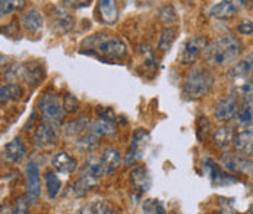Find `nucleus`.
<instances>
[{"mask_svg":"<svg viewBox=\"0 0 253 214\" xmlns=\"http://www.w3.org/2000/svg\"><path fill=\"white\" fill-rule=\"evenodd\" d=\"M242 41L234 36H222L212 40L204 50V59L208 65L222 68L233 66L242 54Z\"/></svg>","mask_w":253,"mask_h":214,"instance_id":"1","label":"nucleus"},{"mask_svg":"<svg viewBox=\"0 0 253 214\" xmlns=\"http://www.w3.org/2000/svg\"><path fill=\"white\" fill-rule=\"evenodd\" d=\"M81 49L86 50V54L104 57L107 60H122L127 54L126 43L122 38L107 33H98L86 37L85 40H82Z\"/></svg>","mask_w":253,"mask_h":214,"instance_id":"2","label":"nucleus"},{"mask_svg":"<svg viewBox=\"0 0 253 214\" xmlns=\"http://www.w3.org/2000/svg\"><path fill=\"white\" fill-rule=\"evenodd\" d=\"M106 175L103 163L100 156H89L85 160V164L82 166V169L79 170V176L73 182L72 185V194L76 198H82L85 197L89 191H92L95 186L100 185L101 178Z\"/></svg>","mask_w":253,"mask_h":214,"instance_id":"3","label":"nucleus"},{"mask_svg":"<svg viewBox=\"0 0 253 214\" xmlns=\"http://www.w3.org/2000/svg\"><path fill=\"white\" fill-rule=\"evenodd\" d=\"M215 84L214 73L205 68H195L187 72L183 81V94L189 100H199L204 99L211 93Z\"/></svg>","mask_w":253,"mask_h":214,"instance_id":"4","label":"nucleus"},{"mask_svg":"<svg viewBox=\"0 0 253 214\" xmlns=\"http://www.w3.org/2000/svg\"><path fill=\"white\" fill-rule=\"evenodd\" d=\"M37 108L42 117V120L56 123L62 126L66 117V111L63 107V100L56 93H44L37 103Z\"/></svg>","mask_w":253,"mask_h":214,"instance_id":"5","label":"nucleus"},{"mask_svg":"<svg viewBox=\"0 0 253 214\" xmlns=\"http://www.w3.org/2000/svg\"><path fill=\"white\" fill-rule=\"evenodd\" d=\"M151 137L149 132L144 128H138L132 132L130 141L127 145V150L125 153V164L127 167H135L142 159H144V151L146 145L149 143Z\"/></svg>","mask_w":253,"mask_h":214,"instance_id":"6","label":"nucleus"},{"mask_svg":"<svg viewBox=\"0 0 253 214\" xmlns=\"http://www.w3.org/2000/svg\"><path fill=\"white\" fill-rule=\"evenodd\" d=\"M59 138H60V126L56 123L42 120L36 126L31 141H33V145L38 150H44V148H50L56 145Z\"/></svg>","mask_w":253,"mask_h":214,"instance_id":"7","label":"nucleus"},{"mask_svg":"<svg viewBox=\"0 0 253 214\" xmlns=\"http://www.w3.org/2000/svg\"><path fill=\"white\" fill-rule=\"evenodd\" d=\"M25 176V197L31 206H37L41 200V173L34 160H30L24 170Z\"/></svg>","mask_w":253,"mask_h":214,"instance_id":"8","label":"nucleus"},{"mask_svg":"<svg viewBox=\"0 0 253 214\" xmlns=\"http://www.w3.org/2000/svg\"><path fill=\"white\" fill-rule=\"evenodd\" d=\"M208 38L204 36H196L187 38L183 46H181L180 52H179V63L183 66H190L193 65L198 57L201 56V53L207 49L208 46Z\"/></svg>","mask_w":253,"mask_h":214,"instance_id":"9","label":"nucleus"},{"mask_svg":"<svg viewBox=\"0 0 253 214\" xmlns=\"http://www.w3.org/2000/svg\"><path fill=\"white\" fill-rule=\"evenodd\" d=\"M240 107V100L236 94L230 93L224 97H221L214 106V119L218 123H231L236 119V114Z\"/></svg>","mask_w":253,"mask_h":214,"instance_id":"10","label":"nucleus"},{"mask_svg":"<svg viewBox=\"0 0 253 214\" xmlns=\"http://www.w3.org/2000/svg\"><path fill=\"white\" fill-rule=\"evenodd\" d=\"M202 169H204V173L210 178L214 186H227V185H233V183L239 182V178L236 175L224 170L218 161L210 159V157L204 159Z\"/></svg>","mask_w":253,"mask_h":214,"instance_id":"11","label":"nucleus"},{"mask_svg":"<svg viewBox=\"0 0 253 214\" xmlns=\"http://www.w3.org/2000/svg\"><path fill=\"white\" fill-rule=\"evenodd\" d=\"M236 132H237V128L231 123L218 125L217 128H214L212 135H211V143L214 145V148L221 153L227 150H233Z\"/></svg>","mask_w":253,"mask_h":214,"instance_id":"12","label":"nucleus"},{"mask_svg":"<svg viewBox=\"0 0 253 214\" xmlns=\"http://www.w3.org/2000/svg\"><path fill=\"white\" fill-rule=\"evenodd\" d=\"M48 19L51 30H54L57 34H68L75 25V18L60 6H54L51 9V12L48 13Z\"/></svg>","mask_w":253,"mask_h":214,"instance_id":"13","label":"nucleus"},{"mask_svg":"<svg viewBox=\"0 0 253 214\" xmlns=\"http://www.w3.org/2000/svg\"><path fill=\"white\" fill-rule=\"evenodd\" d=\"M18 78L28 85H40L45 78V69L40 62H25L19 63Z\"/></svg>","mask_w":253,"mask_h":214,"instance_id":"14","label":"nucleus"},{"mask_svg":"<svg viewBox=\"0 0 253 214\" xmlns=\"http://www.w3.org/2000/svg\"><path fill=\"white\" fill-rule=\"evenodd\" d=\"M233 151L242 157H248L253 160V126L252 128H237L234 144H233Z\"/></svg>","mask_w":253,"mask_h":214,"instance_id":"15","label":"nucleus"},{"mask_svg":"<svg viewBox=\"0 0 253 214\" xmlns=\"http://www.w3.org/2000/svg\"><path fill=\"white\" fill-rule=\"evenodd\" d=\"M129 182L135 192L146 194L151 189L152 178L146 166H135L129 173Z\"/></svg>","mask_w":253,"mask_h":214,"instance_id":"16","label":"nucleus"},{"mask_svg":"<svg viewBox=\"0 0 253 214\" xmlns=\"http://www.w3.org/2000/svg\"><path fill=\"white\" fill-rule=\"evenodd\" d=\"M51 166L59 175L71 176L78 170V160L68 151H59L51 159Z\"/></svg>","mask_w":253,"mask_h":214,"instance_id":"17","label":"nucleus"},{"mask_svg":"<svg viewBox=\"0 0 253 214\" xmlns=\"http://www.w3.org/2000/svg\"><path fill=\"white\" fill-rule=\"evenodd\" d=\"M1 156L10 164H21L27 157V147L19 137H16L3 147Z\"/></svg>","mask_w":253,"mask_h":214,"instance_id":"18","label":"nucleus"},{"mask_svg":"<svg viewBox=\"0 0 253 214\" xmlns=\"http://www.w3.org/2000/svg\"><path fill=\"white\" fill-rule=\"evenodd\" d=\"M97 19L104 25L116 24L119 21L117 0H98V3H97Z\"/></svg>","mask_w":253,"mask_h":214,"instance_id":"19","label":"nucleus"},{"mask_svg":"<svg viewBox=\"0 0 253 214\" xmlns=\"http://www.w3.org/2000/svg\"><path fill=\"white\" fill-rule=\"evenodd\" d=\"M253 73V47L243 56V59L237 60L227 73L228 79L233 82V81H237V79H243V78H248Z\"/></svg>","mask_w":253,"mask_h":214,"instance_id":"20","label":"nucleus"},{"mask_svg":"<svg viewBox=\"0 0 253 214\" xmlns=\"http://www.w3.org/2000/svg\"><path fill=\"white\" fill-rule=\"evenodd\" d=\"M100 159H101L106 175L116 173L125 163V157L122 156V153L117 148H113V147L104 148L101 151V154H100Z\"/></svg>","mask_w":253,"mask_h":214,"instance_id":"21","label":"nucleus"},{"mask_svg":"<svg viewBox=\"0 0 253 214\" xmlns=\"http://www.w3.org/2000/svg\"><path fill=\"white\" fill-rule=\"evenodd\" d=\"M19 24H21V27L27 33L38 34L42 30V27H44V18H42V15L37 9H30V10L21 13Z\"/></svg>","mask_w":253,"mask_h":214,"instance_id":"22","label":"nucleus"},{"mask_svg":"<svg viewBox=\"0 0 253 214\" xmlns=\"http://www.w3.org/2000/svg\"><path fill=\"white\" fill-rule=\"evenodd\" d=\"M91 120H89V116L86 113H82L79 114L78 117H75L72 120H69L66 125H65V134L68 137H81L82 134L88 132L89 128H91Z\"/></svg>","mask_w":253,"mask_h":214,"instance_id":"23","label":"nucleus"},{"mask_svg":"<svg viewBox=\"0 0 253 214\" xmlns=\"http://www.w3.org/2000/svg\"><path fill=\"white\" fill-rule=\"evenodd\" d=\"M98 145H100V138L94 132H91V129L88 132L82 134L81 137L75 138V141H73V148L84 154L92 153L94 150L98 148Z\"/></svg>","mask_w":253,"mask_h":214,"instance_id":"24","label":"nucleus"},{"mask_svg":"<svg viewBox=\"0 0 253 214\" xmlns=\"http://www.w3.org/2000/svg\"><path fill=\"white\" fill-rule=\"evenodd\" d=\"M239 10H240V9H239L234 3H231V1H228V0H221L219 3L214 4V6L211 7L210 15H211L212 18L227 21V19L234 18V16L239 13Z\"/></svg>","mask_w":253,"mask_h":214,"instance_id":"25","label":"nucleus"},{"mask_svg":"<svg viewBox=\"0 0 253 214\" xmlns=\"http://www.w3.org/2000/svg\"><path fill=\"white\" fill-rule=\"evenodd\" d=\"M24 97V88L18 82H6L0 87V100L4 106L9 102H19Z\"/></svg>","mask_w":253,"mask_h":214,"instance_id":"26","label":"nucleus"},{"mask_svg":"<svg viewBox=\"0 0 253 214\" xmlns=\"http://www.w3.org/2000/svg\"><path fill=\"white\" fill-rule=\"evenodd\" d=\"M91 132H94L98 138H114L117 135V123L116 122H109L103 119H95L91 123Z\"/></svg>","mask_w":253,"mask_h":214,"instance_id":"27","label":"nucleus"},{"mask_svg":"<svg viewBox=\"0 0 253 214\" xmlns=\"http://www.w3.org/2000/svg\"><path fill=\"white\" fill-rule=\"evenodd\" d=\"M44 178V185H45V192H47V198L56 200L57 195L62 191V180L57 176V172H54V169H48L44 172L42 175Z\"/></svg>","mask_w":253,"mask_h":214,"instance_id":"28","label":"nucleus"},{"mask_svg":"<svg viewBox=\"0 0 253 214\" xmlns=\"http://www.w3.org/2000/svg\"><path fill=\"white\" fill-rule=\"evenodd\" d=\"M195 129H196V138H198V141H199V143L204 144L205 141L211 140V135H212L214 128H212L211 120H210L207 116L201 114V116H198V117H196Z\"/></svg>","mask_w":253,"mask_h":214,"instance_id":"29","label":"nucleus"},{"mask_svg":"<svg viewBox=\"0 0 253 214\" xmlns=\"http://www.w3.org/2000/svg\"><path fill=\"white\" fill-rule=\"evenodd\" d=\"M176 37H177V28L176 27L171 25V27L163 28V31L160 33V38H158V52L167 53L171 49Z\"/></svg>","mask_w":253,"mask_h":214,"instance_id":"30","label":"nucleus"},{"mask_svg":"<svg viewBox=\"0 0 253 214\" xmlns=\"http://www.w3.org/2000/svg\"><path fill=\"white\" fill-rule=\"evenodd\" d=\"M109 204L106 203V200H92L86 204H84L76 214H107L109 212Z\"/></svg>","mask_w":253,"mask_h":214,"instance_id":"31","label":"nucleus"},{"mask_svg":"<svg viewBox=\"0 0 253 214\" xmlns=\"http://www.w3.org/2000/svg\"><path fill=\"white\" fill-rule=\"evenodd\" d=\"M158 21L166 27H171L177 21V12L173 4H164L158 10Z\"/></svg>","mask_w":253,"mask_h":214,"instance_id":"32","label":"nucleus"},{"mask_svg":"<svg viewBox=\"0 0 253 214\" xmlns=\"http://www.w3.org/2000/svg\"><path fill=\"white\" fill-rule=\"evenodd\" d=\"M142 214H167V210L158 198H146L141 206Z\"/></svg>","mask_w":253,"mask_h":214,"instance_id":"33","label":"nucleus"},{"mask_svg":"<svg viewBox=\"0 0 253 214\" xmlns=\"http://www.w3.org/2000/svg\"><path fill=\"white\" fill-rule=\"evenodd\" d=\"M27 6V0H0V15L6 16L13 12H21Z\"/></svg>","mask_w":253,"mask_h":214,"instance_id":"34","label":"nucleus"},{"mask_svg":"<svg viewBox=\"0 0 253 214\" xmlns=\"http://www.w3.org/2000/svg\"><path fill=\"white\" fill-rule=\"evenodd\" d=\"M30 201L27 200L25 195L16 197L13 204H12V213L13 214H28L30 213Z\"/></svg>","mask_w":253,"mask_h":214,"instance_id":"35","label":"nucleus"},{"mask_svg":"<svg viewBox=\"0 0 253 214\" xmlns=\"http://www.w3.org/2000/svg\"><path fill=\"white\" fill-rule=\"evenodd\" d=\"M63 107H65L66 114H75L79 110V100L72 93H66L63 97Z\"/></svg>","mask_w":253,"mask_h":214,"instance_id":"36","label":"nucleus"},{"mask_svg":"<svg viewBox=\"0 0 253 214\" xmlns=\"http://www.w3.org/2000/svg\"><path fill=\"white\" fill-rule=\"evenodd\" d=\"M95 113H97V117H98V119L109 120V122H116V123H117V116H116V113H114V110H113L111 107L97 106Z\"/></svg>","mask_w":253,"mask_h":214,"instance_id":"37","label":"nucleus"},{"mask_svg":"<svg viewBox=\"0 0 253 214\" xmlns=\"http://www.w3.org/2000/svg\"><path fill=\"white\" fill-rule=\"evenodd\" d=\"M237 33L240 34V36H252L253 34V21L252 19H248V18H245V19H242L239 24H237Z\"/></svg>","mask_w":253,"mask_h":214,"instance_id":"38","label":"nucleus"},{"mask_svg":"<svg viewBox=\"0 0 253 214\" xmlns=\"http://www.w3.org/2000/svg\"><path fill=\"white\" fill-rule=\"evenodd\" d=\"M1 34L6 37L16 36V34H18V21L13 19L12 22H9V24L6 25V28L3 27V28H1Z\"/></svg>","mask_w":253,"mask_h":214,"instance_id":"39","label":"nucleus"},{"mask_svg":"<svg viewBox=\"0 0 253 214\" xmlns=\"http://www.w3.org/2000/svg\"><path fill=\"white\" fill-rule=\"evenodd\" d=\"M65 4L71 6V7H76V9H81V7H85L89 4V0H63Z\"/></svg>","mask_w":253,"mask_h":214,"instance_id":"40","label":"nucleus"},{"mask_svg":"<svg viewBox=\"0 0 253 214\" xmlns=\"http://www.w3.org/2000/svg\"><path fill=\"white\" fill-rule=\"evenodd\" d=\"M37 122V111H33V114H31V120H28V123L25 125V131L27 132H30V131H34L36 128H34V123Z\"/></svg>","mask_w":253,"mask_h":214,"instance_id":"41","label":"nucleus"},{"mask_svg":"<svg viewBox=\"0 0 253 214\" xmlns=\"http://www.w3.org/2000/svg\"><path fill=\"white\" fill-rule=\"evenodd\" d=\"M0 214H13L12 213V206H9V204H6V203H1Z\"/></svg>","mask_w":253,"mask_h":214,"instance_id":"42","label":"nucleus"},{"mask_svg":"<svg viewBox=\"0 0 253 214\" xmlns=\"http://www.w3.org/2000/svg\"><path fill=\"white\" fill-rule=\"evenodd\" d=\"M228 1L234 3L239 9H242V7H245V6L248 4V0H228Z\"/></svg>","mask_w":253,"mask_h":214,"instance_id":"43","label":"nucleus"},{"mask_svg":"<svg viewBox=\"0 0 253 214\" xmlns=\"http://www.w3.org/2000/svg\"><path fill=\"white\" fill-rule=\"evenodd\" d=\"M249 9H253V0H248V4H246Z\"/></svg>","mask_w":253,"mask_h":214,"instance_id":"44","label":"nucleus"},{"mask_svg":"<svg viewBox=\"0 0 253 214\" xmlns=\"http://www.w3.org/2000/svg\"><path fill=\"white\" fill-rule=\"evenodd\" d=\"M107 214H119V212H116V210H111V209H109Z\"/></svg>","mask_w":253,"mask_h":214,"instance_id":"45","label":"nucleus"},{"mask_svg":"<svg viewBox=\"0 0 253 214\" xmlns=\"http://www.w3.org/2000/svg\"><path fill=\"white\" fill-rule=\"evenodd\" d=\"M248 214H253V203L251 204V207H249V212H248Z\"/></svg>","mask_w":253,"mask_h":214,"instance_id":"46","label":"nucleus"},{"mask_svg":"<svg viewBox=\"0 0 253 214\" xmlns=\"http://www.w3.org/2000/svg\"><path fill=\"white\" fill-rule=\"evenodd\" d=\"M211 214H228V213H224V212H221V210H219V212H212Z\"/></svg>","mask_w":253,"mask_h":214,"instance_id":"47","label":"nucleus"},{"mask_svg":"<svg viewBox=\"0 0 253 214\" xmlns=\"http://www.w3.org/2000/svg\"><path fill=\"white\" fill-rule=\"evenodd\" d=\"M251 78H252V81H253V73H252V75H251Z\"/></svg>","mask_w":253,"mask_h":214,"instance_id":"48","label":"nucleus"}]
</instances>
